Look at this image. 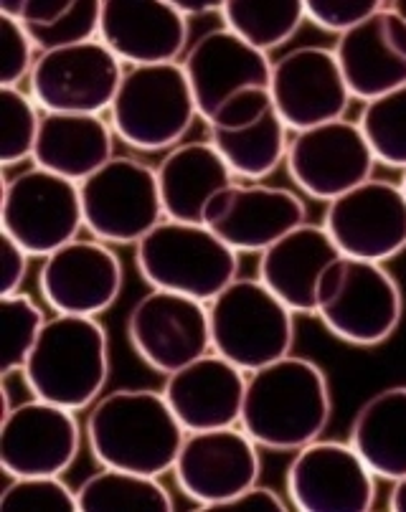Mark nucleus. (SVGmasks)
I'll return each instance as SVG.
<instances>
[{
	"mask_svg": "<svg viewBox=\"0 0 406 512\" xmlns=\"http://www.w3.org/2000/svg\"><path fill=\"white\" fill-rule=\"evenodd\" d=\"M125 71L102 41H87L39 54L28 77V94L44 112L107 115Z\"/></svg>",
	"mask_w": 406,
	"mask_h": 512,
	"instance_id": "11",
	"label": "nucleus"
},
{
	"mask_svg": "<svg viewBox=\"0 0 406 512\" xmlns=\"http://www.w3.org/2000/svg\"><path fill=\"white\" fill-rule=\"evenodd\" d=\"M341 256L323 224H300L259 254L257 279L295 315H315V292L330 262Z\"/></svg>",
	"mask_w": 406,
	"mask_h": 512,
	"instance_id": "24",
	"label": "nucleus"
},
{
	"mask_svg": "<svg viewBox=\"0 0 406 512\" xmlns=\"http://www.w3.org/2000/svg\"><path fill=\"white\" fill-rule=\"evenodd\" d=\"M6 512H79L77 490L64 477H11L0 492Z\"/></svg>",
	"mask_w": 406,
	"mask_h": 512,
	"instance_id": "35",
	"label": "nucleus"
},
{
	"mask_svg": "<svg viewBox=\"0 0 406 512\" xmlns=\"http://www.w3.org/2000/svg\"><path fill=\"white\" fill-rule=\"evenodd\" d=\"M269 94L290 132L346 117L351 92L333 49L305 44L272 61Z\"/></svg>",
	"mask_w": 406,
	"mask_h": 512,
	"instance_id": "19",
	"label": "nucleus"
},
{
	"mask_svg": "<svg viewBox=\"0 0 406 512\" xmlns=\"http://www.w3.org/2000/svg\"><path fill=\"white\" fill-rule=\"evenodd\" d=\"M308 221L305 201L290 188L234 180L209 198L201 224L236 254H262Z\"/></svg>",
	"mask_w": 406,
	"mask_h": 512,
	"instance_id": "17",
	"label": "nucleus"
},
{
	"mask_svg": "<svg viewBox=\"0 0 406 512\" xmlns=\"http://www.w3.org/2000/svg\"><path fill=\"white\" fill-rule=\"evenodd\" d=\"M117 140L138 153H168L186 142L198 107L181 64L132 66L107 112Z\"/></svg>",
	"mask_w": 406,
	"mask_h": 512,
	"instance_id": "5",
	"label": "nucleus"
},
{
	"mask_svg": "<svg viewBox=\"0 0 406 512\" xmlns=\"http://www.w3.org/2000/svg\"><path fill=\"white\" fill-rule=\"evenodd\" d=\"M28 393L72 411H87L110 381V335L97 317L54 315L21 371Z\"/></svg>",
	"mask_w": 406,
	"mask_h": 512,
	"instance_id": "3",
	"label": "nucleus"
},
{
	"mask_svg": "<svg viewBox=\"0 0 406 512\" xmlns=\"http://www.w3.org/2000/svg\"><path fill=\"white\" fill-rule=\"evenodd\" d=\"M391 512H406V474L399 477V480L391 482L389 490V500H386Z\"/></svg>",
	"mask_w": 406,
	"mask_h": 512,
	"instance_id": "41",
	"label": "nucleus"
},
{
	"mask_svg": "<svg viewBox=\"0 0 406 512\" xmlns=\"http://www.w3.org/2000/svg\"><path fill=\"white\" fill-rule=\"evenodd\" d=\"M219 16L224 28L262 54L282 49L308 21L302 0H226Z\"/></svg>",
	"mask_w": 406,
	"mask_h": 512,
	"instance_id": "31",
	"label": "nucleus"
},
{
	"mask_svg": "<svg viewBox=\"0 0 406 512\" xmlns=\"http://www.w3.org/2000/svg\"><path fill=\"white\" fill-rule=\"evenodd\" d=\"M82 442L77 411L31 396L0 419V467L8 477H64Z\"/></svg>",
	"mask_w": 406,
	"mask_h": 512,
	"instance_id": "12",
	"label": "nucleus"
},
{
	"mask_svg": "<svg viewBox=\"0 0 406 512\" xmlns=\"http://www.w3.org/2000/svg\"><path fill=\"white\" fill-rule=\"evenodd\" d=\"M178 11L186 18H198V16H209V13H221L219 0H173Z\"/></svg>",
	"mask_w": 406,
	"mask_h": 512,
	"instance_id": "40",
	"label": "nucleus"
},
{
	"mask_svg": "<svg viewBox=\"0 0 406 512\" xmlns=\"http://www.w3.org/2000/svg\"><path fill=\"white\" fill-rule=\"evenodd\" d=\"M399 186H401V191H404V196H406V170H401V180H399Z\"/></svg>",
	"mask_w": 406,
	"mask_h": 512,
	"instance_id": "43",
	"label": "nucleus"
},
{
	"mask_svg": "<svg viewBox=\"0 0 406 512\" xmlns=\"http://www.w3.org/2000/svg\"><path fill=\"white\" fill-rule=\"evenodd\" d=\"M79 512H173L176 502L160 477L99 467L77 487Z\"/></svg>",
	"mask_w": 406,
	"mask_h": 512,
	"instance_id": "30",
	"label": "nucleus"
},
{
	"mask_svg": "<svg viewBox=\"0 0 406 512\" xmlns=\"http://www.w3.org/2000/svg\"><path fill=\"white\" fill-rule=\"evenodd\" d=\"M330 419V378L308 355L290 353L247 376L239 426L267 452H297L320 439Z\"/></svg>",
	"mask_w": 406,
	"mask_h": 512,
	"instance_id": "1",
	"label": "nucleus"
},
{
	"mask_svg": "<svg viewBox=\"0 0 406 512\" xmlns=\"http://www.w3.org/2000/svg\"><path fill=\"white\" fill-rule=\"evenodd\" d=\"M333 54L348 92L363 104L406 87V21L391 3L338 36Z\"/></svg>",
	"mask_w": 406,
	"mask_h": 512,
	"instance_id": "22",
	"label": "nucleus"
},
{
	"mask_svg": "<svg viewBox=\"0 0 406 512\" xmlns=\"http://www.w3.org/2000/svg\"><path fill=\"white\" fill-rule=\"evenodd\" d=\"M84 231L110 246H135L165 218L153 165L115 155L79 183Z\"/></svg>",
	"mask_w": 406,
	"mask_h": 512,
	"instance_id": "8",
	"label": "nucleus"
},
{
	"mask_svg": "<svg viewBox=\"0 0 406 512\" xmlns=\"http://www.w3.org/2000/svg\"><path fill=\"white\" fill-rule=\"evenodd\" d=\"M39 289L59 315L99 317L115 307L125 289V267L105 241L79 236L44 256Z\"/></svg>",
	"mask_w": 406,
	"mask_h": 512,
	"instance_id": "18",
	"label": "nucleus"
},
{
	"mask_svg": "<svg viewBox=\"0 0 406 512\" xmlns=\"http://www.w3.org/2000/svg\"><path fill=\"white\" fill-rule=\"evenodd\" d=\"M211 348L244 373L285 358L295 345V312L257 277H239L209 302Z\"/></svg>",
	"mask_w": 406,
	"mask_h": 512,
	"instance_id": "7",
	"label": "nucleus"
},
{
	"mask_svg": "<svg viewBox=\"0 0 406 512\" xmlns=\"http://www.w3.org/2000/svg\"><path fill=\"white\" fill-rule=\"evenodd\" d=\"M376 165L366 137L348 117L292 132L285 158L297 191L325 203L374 178Z\"/></svg>",
	"mask_w": 406,
	"mask_h": 512,
	"instance_id": "14",
	"label": "nucleus"
},
{
	"mask_svg": "<svg viewBox=\"0 0 406 512\" xmlns=\"http://www.w3.org/2000/svg\"><path fill=\"white\" fill-rule=\"evenodd\" d=\"M135 267L150 289L209 305L239 277V254L203 224L163 218L135 244Z\"/></svg>",
	"mask_w": 406,
	"mask_h": 512,
	"instance_id": "6",
	"label": "nucleus"
},
{
	"mask_svg": "<svg viewBox=\"0 0 406 512\" xmlns=\"http://www.w3.org/2000/svg\"><path fill=\"white\" fill-rule=\"evenodd\" d=\"M285 487L300 512H368L376 505L379 477L348 439L320 436L292 452Z\"/></svg>",
	"mask_w": 406,
	"mask_h": 512,
	"instance_id": "10",
	"label": "nucleus"
},
{
	"mask_svg": "<svg viewBox=\"0 0 406 512\" xmlns=\"http://www.w3.org/2000/svg\"><path fill=\"white\" fill-rule=\"evenodd\" d=\"M381 6V0H308L305 18L320 31L343 36L361 26L368 16H374Z\"/></svg>",
	"mask_w": 406,
	"mask_h": 512,
	"instance_id": "37",
	"label": "nucleus"
},
{
	"mask_svg": "<svg viewBox=\"0 0 406 512\" xmlns=\"http://www.w3.org/2000/svg\"><path fill=\"white\" fill-rule=\"evenodd\" d=\"M313 317L341 343L376 348L399 330L404 292L386 264L341 254L320 277Z\"/></svg>",
	"mask_w": 406,
	"mask_h": 512,
	"instance_id": "4",
	"label": "nucleus"
},
{
	"mask_svg": "<svg viewBox=\"0 0 406 512\" xmlns=\"http://www.w3.org/2000/svg\"><path fill=\"white\" fill-rule=\"evenodd\" d=\"M0 312H3V333H6V345H3V378L21 373L31 355L33 345L39 340L41 327L46 325V312L41 305L26 292L0 297Z\"/></svg>",
	"mask_w": 406,
	"mask_h": 512,
	"instance_id": "34",
	"label": "nucleus"
},
{
	"mask_svg": "<svg viewBox=\"0 0 406 512\" xmlns=\"http://www.w3.org/2000/svg\"><path fill=\"white\" fill-rule=\"evenodd\" d=\"M115 140L107 115L44 112L33 165L82 183L115 158Z\"/></svg>",
	"mask_w": 406,
	"mask_h": 512,
	"instance_id": "26",
	"label": "nucleus"
},
{
	"mask_svg": "<svg viewBox=\"0 0 406 512\" xmlns=\"http://www.w3.org/2000/svg\"><path fill=\"white\" fill-rule=\"evenodd\" d=\"M323 226L343 256L386 264L406 249V196L399 183L374 175L330 201Z\"/></svg>",
	"mask_w": 406,
	"mask_h": 512,
	"instance_id": "16",
	"label": "nucleus"
},
{
	"mask_svg": "<svg viewBox=\"0 0 406 512\" xmlns=\"http://www.w3.org/2000/svg\"><path fill=\"white\" fill-rule=\"evenodd\" d=\"M181 66L203 122L236 94L249 89H269V77H272L269 54L257 51L224 26L198 36L188 46Z\"/></svg>",
	"mask_w": 406,
	"mask_h": 512,
	"instance_id": "21",
	"label": "nucleus"
},
{
	"mask_svg": "<svg viewBox=\"0 0 406 512\" xmlns=\"http://www.w3.org/2000/svg\"><path fill=\"white\" fill-rule=\"evenodd\" d=\"M287 500L277 490L267 485L254 482L252 487L242 490L239 495L229 497V500L214 502V505L198 507L201 512H285Z\"/></svg>",
	"mask_w": 406,
	"mask_h": 512,
	"instance_id": "38",
	"label": "nucleus"
},
{
	"mask_svg": "<svg viewBox=\"0 0 406 512\" xmlns=\"http://www.w3.org/2000/svg\"><path fill=\"white\" fill-rule=\"evenodd\" d=\"M0 49H3L0 87H21L31 77L41 51L36 49L26 26L18 18L6 16V13H0Z\"/></svg>",
	"mask_w": 406,
	"mask_h": 512,
	"instance_id": "36",
	"label": "nucleus"
},
{
	"mask_svg": "<svg viewBox=\"0 0 406 512\" xmlns=\"http://www.w3.org/2000/svg\"><path fill=\"white\" fill-rule=\"evenodd\" d=\"M348 442L379 480L406 474V386H389L368 396L353 414Z\"/></svg>",
	"mask_w": 406,
	"mask_h": 512,
	"instance_id": "27",
	"label": "nucleus"
},
{
	"mask_svg": "<svg viewBox=\"0 0 406 512\" xmlns=\"http://www.w3.org/2000/svg\"><path fill=\"white\" fill-rule=\"evenodd\" d=\"M44 109L21 87H0V163L3 168L33 160Z\"/></svg>",
	"mask_w": 406,
	"mask_h": 512,
	"instance_id": "33",
	"label": "nucleus"
},
{
	"mask_svg": "<svg viewBox=\"0 0 406 512\" xmlns=\"http://www.w3.org/2000/svg\"><path fill=\"white\" fill-rule=\"evenodd\" d=\"M155 178L165 218L186 224H201L209 198L236 180L211 140H188L163 153Z\"/></svg>",
	"mask_w": 406,
	"mask_h": 512,
	"instance_id": "25",
	"label": "nucleus"
},
{
	"mask_svg": "<svg viewBox=\"0 0 406 512\" xmlns=\"http://www.w3.org/2000/svg\"><path fill=\"white\" fill-rule=\"evenodd\" d=\"M31 259L33 256L13 236L3 234V246H0V297L21 292Z\"/></svg>",
	"mask_w": 406,
	"mask_h": 512,
	"instance_id": "39",
	"label": "nucleus"
},
{
	"mask_svg": "<svg viewBox=\"0 0 406 512\" xmlns=\"http://www.w3.org/2000/svg\"><path fill=\"white\" fill-rule=\"evenodd\" d=\"M0 13L18 18L41 54L99 39V0H3Z\"/></svg>",
	"mask_w": 406,
	"mask_h": 512,
	"instance_id": "28",
	"label": "nucleus"
},
{
	"mask_svg": "<svg viewBox=\"0 0 406 512\" xmlns=\"http://www.w3.org/2000/svg\"><path fill=\"white\" fill-rule=\"evenodd\" d=\"M188 431L163 391L115 388L87 409L84 442L99 467L165 477L173 472Z\"/></svg>",
	"mask_w": 406,
	"mask_h": 512,
	"instance_id": "2",
	"label": "nucleus"
},
{
	"mask_svg": "<svg viewBox=\"0 0 406 512\" xmlns=\"http://www.w3.org/2000/svg\"><path fill=\"white\" fill-rule=\"evenodd\" d=\"M3 234L31 256H49L84 231L79 183L31 165L3 183Z\"/></svg>",
	"mask_w": 406,
	"mask_h": 512,
	"instance_id": "9",
	"label": "nucleus"
},
{
	"mask_svg": "<svg viewBox=\"0 0 406 512\" xmlns=\"http://www.w3.org/2000/svg\"><path fill=\"white\" fill-rule=\"evenodd\" d=\"M125 330L135 355L163 378L214 350L209 305L165 289H150L130 307Z\"/></svg>",
	"mask_w": 406,
	"mask_h": 512,
	"instance_id": "13",
	"label": "nucleus"
},
{
	"mask_svg": "<svg viewBox=\"0 0 406 512\" xmlns=\"http://www.w3.org/2000/svg\"><path fill=\"white\" fill-rule=\"evenodd\" d=\"M188 18L173 0H105L99 41L127 66L181 64L191 46Z\"/></svg>",
	"mask_w": 406,
	"mask_h": 512,
	"instance_id": "20",
	"label": "nucleus"
},
{
	"mask_svg": "<svg viewBox=\"0 0 406 512\" xmlns=\"http://www.w3.org/2000/svg\"><path fill=\"white\" fill-rule=\"evenodd\" d=\"M290 135V127L277 109L242 130H209L211 145L219 150L234 178L249 183H262L285 165Z\"/></svg>",
	"mask_w": 406,
	"mask_h": 512,
	"instance_id": "29",
	"label": "nucleus"
},
{
	"mask_svg": "<svg viewBox=\"0 0 406 512\" xmlns=\"http://www.w3.org/2000/svg\"><path fill=\"white\" fill-rule=\"evenodd\" d=\"M247 376L239 365L211 350L165 376L163 396L186 431L234 426L242 416Z\"/></svg>",
	"mask_w": 406,
	"mask_h": 512,
	"instance_id": "23",
	"label": "nucleus"
},
{
	"mask_svg": "<svg viewBox=\"0 0 406 512\" xmlns=\"http://www.w3.org/2000/svg\"><path fill=\"white\" fill-rule=\"evenodd\" d=\"M376 163L406 170V87L363 104L356 120Z\"/></svg>",
	"mask_w": 406,
	"mask_h": 512,
	"instance_id": "32",
	"label": "nucleus"
},
{
	"mask_svg": "<svg viewBox=\"0 0 406 512\" xmlns=\"http://www.w3.org/2000/svg\"><path fill=\"white\" fill-rule=\"evenodd\" d=\"M391 8H394V11L406 21V0H396V3H391Z\"/></svg>",
	"mask_w": 406,
	"mask_h": 512,
	"instance_id": "42",
	"label": "nucleus"
},
{
	"mask_svg": "<svg viewBox=\"0 0 406 512\" xmlns=\"http://www.w3.org/2000/svg\"><path fill=\"white\" fill-rule=\"evenodd\" d=\"M171 474L186 500L214 505L259 482L262 447L239 424L188 431Z\"/></svg>",
	"mask_w": 406,
	"mask_h": 512,
	"instance_id": "15",
	"label": "nucleus"
}]
</instances>
